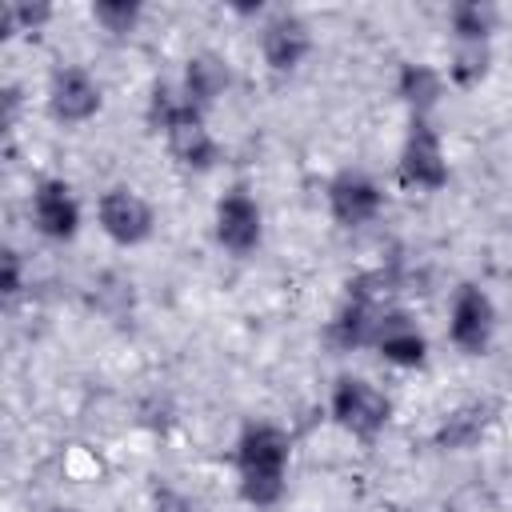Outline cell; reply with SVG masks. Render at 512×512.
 I'll return each instance as SVG.
<instances>
[{"instance_id": "1", "label": "cell", "mask_w": 512, "mask_h": 512, "mask_svg": "<svg viewBox=\"0 0 512 512\" xmlns=\"http://www.w3.org/2000/svg\"><path fill=\"white\" fill-rule=\"evenodd\" d=\"M236 468H240V496L256 508H268L284 492V468H288V436L272 424L244 428L236 444Z\"/></svg>"}, {"instance_id": "2", "label": "cell", "mask_w": 512, "mask_h": 512, "mask_svg": "<svg viewBox=\"0 0 512 512\" xmlns=\"http://www.w3.org/2000/svg\"><path fill=\"white\" fill-rule=\"evenodd\" d=\"M388 412H392V408H388V396H384L376 384L356 380V376L336 380V388H332V416H336V424L348 428L352 436L372 440V436L388 424Z\"/></svg>"}, {"instance_id": "3", "label": "cell", "mask_w": 512, "mask_h": 512, "mask_svg": "<svg viewBox=\"0 0 512 512\" xmlns=\"http://www.w3.org/2000/svg\"><path fill=\"white\" fill-rule=\"evenodd\" d=\"M400 180L408 188H424V192H436V188L448 184V164H444L440 136L428 128L424 116H412V128H408V140H404V152H400Z\"/></svg>"}, {"instance_id": "4", "label": "cell", "mask_w": 512, "mask_h": 512, "mask_svg": "<svg viewBox=\"0 0 512 512\" xmlns=\"http://www.w3.org/2000/svg\"><path fill=\"white\" fill-rule=\"evenodd\" d=\"M492 324H496L492 300L476 284H464L456 292V300H452V324H448L452 344L472 352V356H480L488 348V340H492Z\"/></svg>"}, {"instance_id": "5", "label": "cell", "mask_w": 512, "mask_h": 512, "mask_svg": "<svg viewBox=\"0 0 512 512\" xmlns=\"http://www.w3.org/2000/svg\"><path fill=\"white\" fill-rule=\"evenodd\" d=\"M164 136H168V152L184 164V168H212L220 148L212 140V132L204 128L200 120V108L184 104L168 124H164Z\"/></svg>"}, {"instance_id": "6", "label": "cell", "mask_w": 512, "mask_h": 512, "mask_svg": "<svg viewBox=\"0 0 512 512\" xmlns=\"http://www.w3.org/2000/svg\"><path fill=\"white\" fill-rule=\"evenodd\" d=\"M100 228L116 244H140L152 232V208L132 188H108L100 196Z\"/></svg>"}, {"instance_id": "7", "label": "cell", "mask_w": 512, "mask_h": 512, "mask_svg": "<svg viewBox=\"0 0 512 512\" xmlns=\"http://www.w3.org/2000/svg\"><path fill=\"white\" fill-rule=\"evenodd\" d=\"M216 240L236 256H244L260 244V208L248 192L236 188L216 204Z\"/></svg>"}, {"instance_id": "8", "label": "cell", "mask_w": 512, "mask_h": 512, "mask_svg": "<svg viewBox=\"0 0 512 512\" xmlns=\"http://www.w3.org/2000/svg\"><path fill=\"white\" fill-rule=\"evenodd\" d=\"M308 48H312L308 24L300 16H292V12L272 16L264 24V32H260V52H264V60H268L272 72H292L308 56Z\"/></svg>"}, {"instance_id": "9", "label": "cell", "mask_w": 512, "mask_h": 512, "mask_svg": "<svg viewBox=\"0 0 512 512\" xmlns=\"http://www.w3.org/2000/svg\"><path fill=\"white\" fill-rule=\"evenodd\" d=\"M48 108L56 120L64 124H80L88 116H96L100 108V88L96 80L84 72V68H60L52 76V88H48Z\"/></svg>"}, {"instance_id": "10", "label": "cell", "mask_w": 512, "mask_h": 512, "mask_svg": "<svg viewBox=\"0 0 512 512\" xmlns=\"http://www.w3.org/2000/svg\"><path fill=\"white\" fill-rule=\"evenodd\" d=\"M32 220L48 240H72L80 228V208L72 188L64 180H44L32 192Z\"/></svg>"}, {"instance_id": "11", "label": "cell", "mask_w": 512, "mask_h": 512, "mask_svg": "<svg viewBox=\"0 0 512 512\" xmlns=\"http://www.w3.org/2000/svg\"><path fill=\"white\" fill-rule=\"evenodd\" d=\"M328 208H332L336 224L360 228L380 212V188L360 172H344L328 184Z\"/></svg>"}, {"instance_id": "12", "label": "cell", "mask_w": 512, "mask_h": 512, "mask_svg": "<svg viewBox=\"0 0 512 512\" xmlns=\"http://www.w3.org/2000/svg\"><path fill=\"white\" fill-rule=\"evenodd\" d=\"M372 344L380 348V356H384V360L404 364V368L424 364V352H428L424 336L416 332V324H412L404 312H384V316H380V324H376Z\"/></svg>"}, {"instance_id": "13", "label": "cell", "mask_w": 512, "mask_h": 512, "mask_svg": "<svg viewBox=\"0 0 512 512\" xmlns=\"http://www.w3.org/2000/svg\"><path fill=\"white\" fill-rule=\"evenodd\" d=\"M224 88H228V68H224L220 56L200 52V56L188 60V68H184V100H188L192 108L212 104Z\"/></svg>"}, {"instance_id": "14", "label": "cell", "mask_w": 512, "mask_h": 512, "mask_svg": "<svg viewBox=\"0 0 512 512\" xmlns=\"http://www.w3.org/2000/svg\"><path fill=\"white\" fill-rule=\"evenodd\" d=\"M440 88H444V80H440L436 68H428V64H404V72H400V96L416 108V116H424L440 100Z\"/></svg>"}, {"instance_id": "15", "label": "cell", "mask_w": 512, "mask_h": 512, "mask_svg": "<svg viewBox=\"0 0 512 512\" xmlns=\"http://www.w3.org/2000/svg\"><path fill=\"white\" fill-rule=\"evenodd\" d=\"M492 24H496V12L488 4H476V0H464L452 8V32L460 44H484L492 36Z\"/></svg>"}, {"instance_id": "16", "label": "cell", "mask_w": 512, "mask_h": 512, "mask_svg": "<svg viewBox=\"0 0 512 512\" xmlns=\"http://www.w3.org/2000/svg\"><path fill=\"white\" fill-rule=\"evenodd\" d=\"M484 420H488V408H480V404H468V408L452 412L448 424L440 428V444H448V448H464V444H472V440L484 432Z\"/></svg>"}, {"instance_id": "17", "label": "cell", "mask_w": 512, "mask_h": 512, "mask_svg": "<svg viewBox=\"0 0 512 512\" xmlns=\"http://www.w3.org/2000/svg\"><path fill=\"white\" fill-rule=\"evenodd\" d=\"M92 16H96V24H104V32L124 36V32L136 28L140 4H132V0H100V4H92Z\"/></svg>"}, {"instance_id": "18", "label": "cell", "mask_w": 512, "mask_h": 512, "mask_svg": "<svg viewBox=\"0 0 512 512\" xmlns=\"http://www.w3.org/2000/svg\"><path fill=\"white\" fill-rule=\"evenodd\" d=\"M448 72H452V80H456L460 88H472V84L488 72V48H484V44H460Z\"/></svg>"}, {"instance_id": "19", "label": "cell", "mask_w": 512, "mask_h": 512, "mask_svg": "<svg viewBox=\"0 0 512 512\" xmlns=\"http://www.w3.org/2000/svg\"><path fill=\"white\" fill-rule=\"evenodd\" d=\"M0 264H4V272H0V288L12 296V292H20V256L8 248L4 256H0Z\"/></svg>"}, {"instance_id": "20", "label": "cell", "mask_w": 512, "mask_h": 512, "mask_svg": "<svg viewBox=\"0 0 512 512\" xmlns=\"http://www.w3.org/2000/svg\"><path fill=\"white\" fill-rule=\"evenodd\" d=\"M152 512H192V504L180 492H160L156 504H152Z\"/></svg>"}, {"instance_id": "21", "label": "cell", "mask_w": 512, "mask_h": 512, "mask_svg": "<svg viewBox=\"0 0 512 512\" xmlns=\"http://www.w3.org/2000/svg\"><path fill=\"white\" fill-rule=\"evenodd\" d=\"M52 512H68V508H52Z\"/></svg>"}]
</instances>
